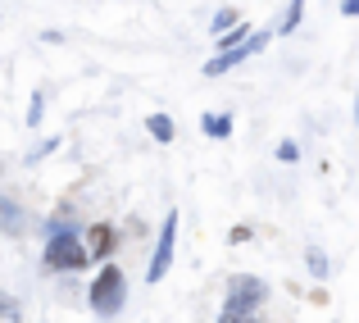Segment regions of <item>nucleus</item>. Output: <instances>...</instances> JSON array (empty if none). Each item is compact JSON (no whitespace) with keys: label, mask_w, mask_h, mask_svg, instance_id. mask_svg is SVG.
<instances>
[{"label":"nucleus","mask_w":359,"mask_h":323,"mask_svg":"<svg viewBox=\"0 0 359 323\" xmlns=\"http://www.w3.org/2000/svg\"><path fill=\"white\" fill-rule=\"evenodd\" d=\"M87 301H91V310H96L100 319H114L118 310H123V301H128V278H123V269L105 264L100 278L87 287Z\"/></svg>","instance_id":"1"},{"label":"nucleus","mask_w":359,"mask_h":323,"mask_svg":"<svg viewBox=\"0 0 359 323\" xmlns=\"http://www.w3.org/2000/svg\"><path fill=\"white\" fill-rule=\"evenodd\" d=\"M87 264H91V255H87V246H82L78 232H55V237H46V269H55V273H78V269H87Z\"/></svg>","instance_id":"2"},{"label":"nucleus","mask_w":359,"mask_h":323,"mask_svg":"<svg viewBox=\"0 0 359 323\" xmlns=\"http://www.w3.org/2000/svg\"><path fill=\"white\" fill-rule=\"evenodd\" d=\"M264 301H269V282L264 278H255V273H232L228 278V301L223 305H232V310H259Z\"/></svg>","instance_id":"3"},{"label":"nucleus","mask_w":359,"mask_h":323,"mask_svg":"<svg viewBox=\"0 0 359 323\" xmlns=\"http://www.w3.org/2000/svg\"><path fill=\"white\" fill-rule=\"evenodd\" d=\"M173 242H177V214H168L164 218V228H159V237H155V255H150V269H146V278L150 282H159L168 273V264H173Z\"/></svg>","instance_id":"4"},{"label":"nucleus","mask_w":359,"mask_h":323,"mask_svg":"<svg viewBox=\"0 0 359 323\" xmlns=\"http://www.w3.org/2000/svg\"><path fill=\"white\" fill-rule=\"evenodd\" d=\"M114 246H118V232L109 223H91L87 228V255H91V260L105 264L109 255H114Z\"/></svg>","instance_id":"5"},{"label":"nucleus","mask_w":359,"mask_h":323,"mask_svg":"<svg viewBox=\"0 0 359 323\" xmlns=\"http://www.w3.org/2000/svg\"><path fill=\"white\" fill-rule=\"evenodd\" d=\"M245 60V46H237V51H219L210 64H205V78H219V73H228V69H237V64Z\"/></svg>","instance_id":"6"},{"label":"nucleus","mask_w":359,"mask_h":323,"mask_svg":"<svg viewBox=\"0 0 359 323\" xmlns=\"http://www.w3.org/2000/svg\"><path fill=\"white\" fill-rule=\"evenodd\" d=\"M0 228H5V237H23V210L9 196H0Z\"/></svg>","instance_id":"7"},{"label":"nucleus","mask_w":359,"mask_h":323,"mask_svg":"<svg viewBox=\"0 0 359 323\" xmlns=\"http://www.w3.org/2000/svg\"><path fill=\"white\" fill-rule=\"evenodd\" d=\"M146 132H150L155 141H173V137H177V132H173V119H168V114H150V119H146Z\"/></svg>","instance_id":"8"},{"label":"nucleus","mask_w":359,"mask_h":323,"mask_svg":"<svg viewBox=\"0 0 359 323\" xmlns=\"http://www.w3.org/2000/svg\"><path fill=\"white\" fill-rule=\"evenodd\" d=\"M201 128L205 132H210V137H232V119H228V114H205V119H201Z\"/></svg>","instance_id":"9"},{"label":"nucleus","mask_w":359,"mask_h":323,"mask_svg":"<svg viewBox=\"0 0 359 323\" xmlns=\"http://www.w3.org/2000/svg\"><path fill=\"white\" fill-rule=\"evenodd\" d=\"M0 323H23V305L9 291H0Z\"/></svg>","instance_id":"10"},{"label":"nucleus","mask_w":359,"mask_h":323,"mask_svg":"<svg viewBox=\"0 0 359 323\" xmlns=\"http://www.w3.org/2000/svg\"><path fill=\"white\" fill-rule=\"evenodd\" d=\"M305 264H309V273H314V278H327V255L318 251V246H309V251H305Z\"/></svg>","instance_id":"11"},{"label":"nucleus","mask_w":359,"mask_h":323,"mask_svg":"<svg viewBox=\"0 0 359 323\" xmlns=\"http://www.w3.org/2000/svg\"><path fill=\"white\" fill-rule=\"evenodd\" d=\"M300 14H305V0H291V5H287V18H282V23H278V32H296Z\"/></svg>","instance_id":"12"},{"label":"nucleus","mask_w":359,"mask_h":323,"mask_svg":"<svg viewBox=\"0 0 359 323\" xmlns=\"http://www.w3.org/2000/svg\"><path fill=\"white\" fill-rule=\"evenodd\" d=\"M219 323H259V315H250V310H232V305H223Z\"/></svg>","instance_id":"13"},{"label":"nucleus","mask_w":359,"mask_h":323,"mask_svg":"<svg viewBox=\"0 0 359 323\" xmlns=\"http://www.w3.org/2000/svg\"><path fill=\"white\" fill-rule=\"evenodd\" d=\"M232 23H237V14H232V9H219V14H214V32H232Z\"/></svg>","instance_id":"14"},{"label":"nucleus","mask_w":359,"mask_h":323,"mask_svg":"<svg viewBox=\"0 0 359 323\" xmlns=\"http://www.w3.org/2000/svg\"><path fill=\"white\" fill-rule=\"evenodd\" d=\"M296 155H300V146H296V141H278V159H282V164H291Z\"/></svg>","instance_id":"15"},{"label":"nucleus","mask_w":359,"mask_h":323,"mask_svg":"<svg viewBox=\"0 0 359 323\" xmlns=\"http://www.w3.org/2000/svg\"><path fill=\"white\" fill-rule=\"evenodd\" d=\"M41 123V96H32V105H27V128H36Z\"/></svg>","instance_id":"16"},{"label":"nucleus","mask_w":359,"mask_h":323,"mask_svg":"<svg viewBox=\"0 0 359 323\" xmlns=\"http://www.w3.org/2000/svg\"><path fill=\"white\" fill-rule=\"evenodd\" d=\"M341 14H359V0H341Z\"/></svg>","instance_id":"17"}]
</instances>
